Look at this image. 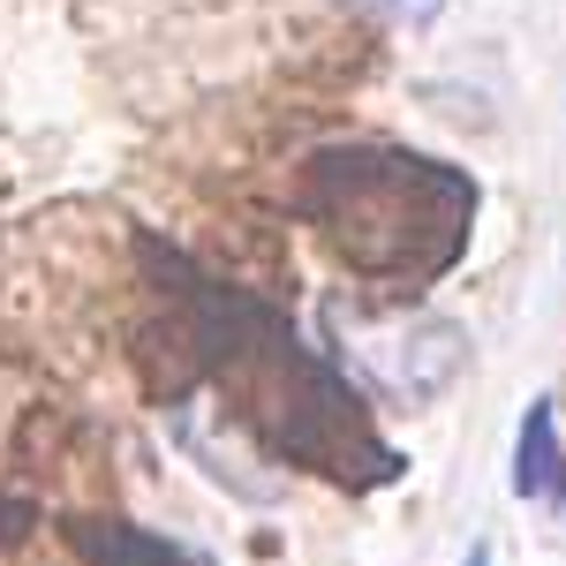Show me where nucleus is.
<instances>
[{
  "instance_id": "obj_1",
  "label": "nucleus",
  "mask_w": 566,
  "mask_h": 566,
  "mask_svg": "<svg viewBox=\"0 0 566 566\" xmlns=\"http://www.w3.org/2000/svg\"><path fill=\"white\" fill-rule=\"evenodd\" d=\"M159 272H167V295L181 303L175 340L189 355L181 386H212L234 431H250L272 461L310 469L325 483L370 491L400 476V453L378 438L348 363H325L310 340H295V325L272 303L219 287L181 258H159Z\"/></svg>"
},
{
  "instance_id": "obj_2",
  "label": "nucleus",
  "mask_w": 566,
  "mask_h": 566,
  "mask_svg": "<svg viewBox=\"0 0 566 566\" xmlns=\"http://www.w3.org/2000/svg\"><path fill=\"white\" fill-rule=\"evenodd\" d=\"M295 212L325 234V250L363 287L416 295L446 280L469 250L476 181L408 144H333L303 167Z\"/></svg>"
},
{
  "instance_id": "obj_3",
  "label": "nucleus",
  "mask_w": 566,
  "mask_h": 566,
  "mask_svg": "<svg viewBox=\"0 0 566 566\" xmlns=\"http://www.w3.org/2000/svg\"><path fill=\"white\" fill-rule=\"evenodd\" d=\"M514 499L566 514V446H559V392L552 400H528L522 431H514Z\"/></svg>"
},
{
  "instance_id": "obj_4",
  "label": "nucleus",
  "mask_w": 566,
  "mask_h": 566,
  "mask_svg": "<svg viewBox=\"0 0 566 566\" xmlns=\"http://www.w3.org/2000/svg\"><path fill=\"white\" fill-rule=\"evenodd\" d=\"M69 536H76L84 566H205V559H189L181 544H167V536H151L136 522H76Z\"/></svg>"
},
{
  "instance_id": "obj_5",
  "label": "nucleus",
  "mask_w": 566,
  "mask_h": 566,
  "mask_svg": "<svg viewBox=\"0 0 566 566\" xmlns=\"http://www.w3.org/2000/svg\"><path fill=\"white\" fill-rule=\"evenodd\" d=\"M392 15H408V23L423 31V23H431V15H438V0H392Z\"/></svg>"
},
{
  "instance_id": "obj_6",
  "label": "nucleus",
  "mask_w": 566,
  "mask_h": 566,
  "mask_svg": "<svg viewBox=\"0 0 566 566\" xmlns=\"http://www.w3.org/2000/svg\"><path fill=\"white\" fill-rule=\"evenodd\" d=\"M469 566H491V544H476V552H469Z\"/></svg>"
}]
</instances>
